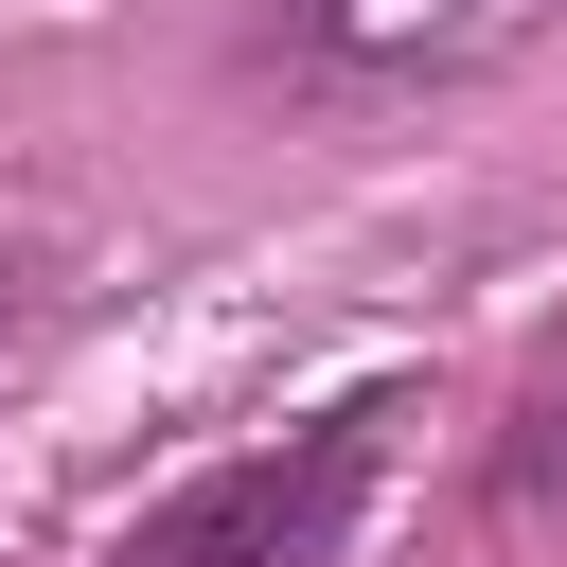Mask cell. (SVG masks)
Listing matches in <instances>:
<instances>
[{
    "mask_svg": "<svg viewBox=\"0 0 567 567\" xmlns=\"http://www.w3.org/2000/svg\"><path fill=\"white\" fill-rule=\"evenodd\" d=\"M390 425H408V390H354V408H319V425H284V443H248V461L177 478L106 567H337V532H354V496H372Z\"/></svg>",
    "mask_w": 567,
    "mask_h": 567,
    "instance_id": "6da1fadb",
    "label": "cell"
},
{
    "mask_svg": "<svg viewBox=\"0 0 567 567\" xmlns=\"http://www.w3.org/2000/svg\"><path fill=\"white\" fill-rule=\"evenodd\" d=\"M284 35H301L319 71L425 89V71H496L514 35H549V0H284Z\"/></svg>",
    "mask_w": 567,
    "mask_h": 567,
    "instance_id": "7a4b0ae2",
    "label": "cell"
},
{
    "mask_svg": "<svg viewBox=\"0 0 567 567\" xmlns=\"http://www.w3.org/2000/svg\"><path fill=\"white\" fill-rule=\"evenodd\" d=\"M35 337V248H0V354Z\"/></svg>",
    "mask_w": 567,
    "mask_h": 567,
    "instance_id": "277c9868",
    "label": "cell"
},
{
    "mask_svg": "<svg viewBox=\"0 0 567 567\" xmlns=\"http://www.w3.org/2000/svg\"><path fill=\"white\" fill-rule=\"evenodd\" d=\"M549 461H567V354H549V372H532V408H514V443H496V478H514V496H532V478H549Z\"/></svg>",
    "mask_w": 567,
    "mask_h": 567,
    "instance_id": "3957f363",
    "label": "cell"
}]
</instances>
